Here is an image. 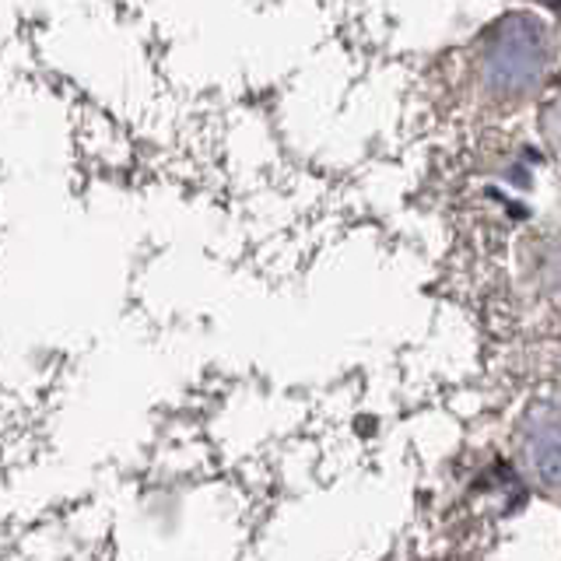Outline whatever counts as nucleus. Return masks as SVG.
I'll list each match as a JSON object with an SVG mask.
<instances>
[{
	"mask_svg": "<svg viewBox=\"0 0 561 561\" xmlns=\"http://www.w3.org/2000/svg\"><path fill=\"white\" fill-rule=\"evenodd\" d=\"M523 467L548 495L561 499V408H537L523 425Z\"/></svg>",
	"mask_w": 561,
	"mask_h": 561,
	"instance_id": "nucleus-2",
	"label": "nucleus"
},
{
	"mask_svg": "<svg viewBox=\"0 0 561 561\" xmlns=\"http://www.w3.org/2000/svg\"><path fill=\"white\" fill-rule=\"evenodd\" d=\"M543 134H548V140L561 151V92L543 105Z\"/></svg>",
	"mask_w": 561,
	"mask_h": 561,
	"instance_id": "nucleus-3",
	"label": "nucleus"
},
{
	"mask_svg": "<svg viewBox=\"0 0 561 561\" xmlns=\"http://www.w3.org/2000/svg\"><path fill=\"white\" fill-rule=\"evenodd\" d=\"M551 67V35L537 18H505L488 32L478 53L481 95L495 105H519L530 99Z\"/></svg>",
	"mask_w": 561,
	"mask_h": 561,
	"instance_id": "nucleus-1",
	"label": "nucleus"
}]
</instances>
